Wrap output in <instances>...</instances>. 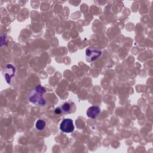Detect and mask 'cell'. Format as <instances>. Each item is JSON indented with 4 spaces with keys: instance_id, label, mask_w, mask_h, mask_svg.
<instances>
[{
    "instance_id": "6da1fadb",
    "label": "cell",
    "mask_w": 153,
    "mask_h": 153,
    "mask_svg": "<svg viewBox=\"0 0 153 153\" xmlns=\"http://www.w3.org/2000/svg\"><path fill=\"white\" fill-rule=\"evenodd\" d=\"M45 92V88L41 85H38L29 92L28 99L30 102L34 105L44 106L46 103L44 97Z\"/></svg>"
},
{
    "instance_id": "7a4b0ae2",
    "label": "cell",
    "mask_w": 153,
    "mask_h": 153,
    "mask_svg": "<svg viewBox=\"0 0 153 153\" xmlns=\"http://www.w3.org/2000/svg\"><path fill=\"white\" fill-rule=\"evenodd\" d=\"M60 129L65 133L72 132L74 130L72 120L70 118L63 119L60 124Z\"/></svg>"
},
{
    "instance_id": "3957f363",
    "label": "cell",
    "mask_w": 153,
    "mask_h": 153,
    "mask_svg": "<svg viewBox=\"0 0 153 153\" xmlns=\"http://www.w3.org/2000/svg\"><path fill=\"white\" fill-rule=\"evenodd\" d=\"M102 54V51L96 50H90L87 48L85 50V55L87 59L90 62H93L99 58Z\"/></svg>"
},
{
    "instance_id": "277c9868",
    "label": "cell",
    "mask_w": 153,
    "mask_h": 153,
    "mask_svg": "<svg viewBox=\"0 0 153 153\" xmlns=\"http://www.w3.org/2000/svg\"><path fill=\"white\" fill-rule=\"evenodd\" d=\"M15 68L12 65H7L4 69V75L7 82L9 84L11 81V78L15 74Z\"/></svg>"
},
{
    "instance_id": "5b68a950",
    "label": "cell",
    "mask_w": 153,
    "mask_h": 153,
    "mask_svg": "<svg viewBox=\"0 0 153 153\" xmlns=\"http://www.w3.org/2000/svg\"><path fill=\"white\" fill-rule=\"evenodd\" d=\"M100 112V109L99 106H93L90 107L87 111V115L89 118H96Z\"/></svg>"
},
{
    "instance_id": "8992f818",
    "label": "cell",
    "mask_w": 153,
    "mask_h": 153,
    "mask_svg": "<svg viewBox=\"0 0 153 153\" xmlns=\"http://www.w3.org/2000/svg\"><path fill=\"white\" fill-rule=\"evenodd\" d=\"M45 121L43 120H38L35 124V127L38 130H42L45 127Z\"/></svg>"
},
{
    "instance_id": "52a82bcc",
    "label": "cell",
    "mask_w": 153,
    "mask_h": 153,
    "mask_svg": "<svg viewBox=\"0 0 153 153\" xmlns=\"http://www.w3.org/2000/svg\"><path fill=\"white\" fill-rule=\"evenodd\" d=\"M71 104L69 103H67V102L65 103L61 107L62 111L63 112H65V113H69L71 111Z\"/></svg>"
},
{
    "instance_id": "ba28073f",
    "label": "cell",
    "mask_w": 153,
    "mask_h": 153,
    "mask_svg": "<svg viewBox=\"0 0 153 153\" xmlns=\"http://www.w3.org/2000/svg\"><path fill=\"white\" fill-rule=\"evenodd\" d=\"M62 112V109H61L60 108H56V109H55V113L57 114H60Z\"/></svg>"
}]
</instances>
